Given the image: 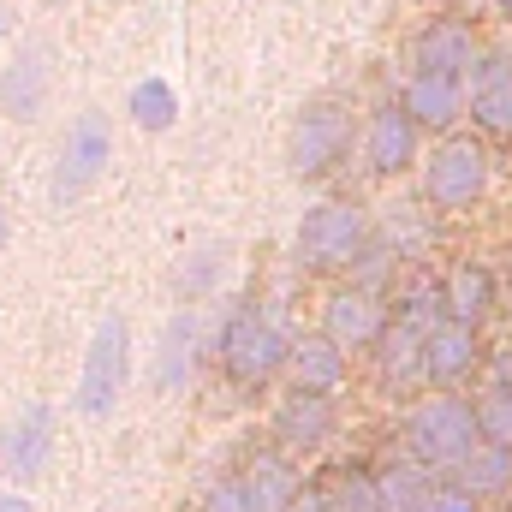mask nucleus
Returning a JSON list of instances; mask_svg holds the SVG:
<instances>
[{
	"label": "nucleus",
	"mask_w": 512,
	"mask_h": 512,
	"mask_svg": "<svg viewBox=\"0 0 512 512\" xmlns=\"http://www.w3.org/2000/svg\"><path fill=\"white\" fill-rule=\"evenodd\" d=\"M471 447H477V411H471L465 393H429L423 405H411V417H405V453L399 459L423 465L429 477H453Z\"/></svg>",
	"instance_id": "f257e3e1"
},
{
	"label": "nucleus",
	"mask_w": 512,
	"mask_h": 512,
	"mask_svg": "<svg viewBox=\"0 0 512 512\" xmlns=\"http://www.w3.org/2000/svg\"><path fill=\"white\" fill-rule=\"evenodd\" d=\"M286 346L292 340L280 334V322L256 298H245V304L227 310V322L215 334V364L233 387H262L274 370H286Z\"/></svg>",
	"instance_id": "f03ea898"
},
{
	"label": "nucleus",
	"mask_w": 512,
	"mask_h": 512,
	"mask_svg": "<svg viewBox=\"0 0 512 512\" xmlns=\"http://www.w3.org/2000/svg\"><path fill=\"white\" fill-rule=\"evenodd\" d=\"M370 209L364 203H316L304 221H298V239H292V251H298V268H310V274H340V268H352L358 256L370 251Z\"/></svg>",
	"instance_id": "7ed1b4c3"
},
{
	"label": "nucleus",
	"mask_w": 512,
	"mask_h": 512,
	"mask_svg": "<svg viewBox=\"0 0 512 512\" xmlns=\"http://www.w3.org/2000/svg\"><path fill=\"white\" fill-rule=\"evenodd\" d=\"M352 155V108L346 102H334V96H322V102H310L298 120H292V137H286V167H292V179H328L340 161Z\"/></svg>",
	"instance_id": "20e7f679"
},
{
	"label": "nucleus",
	"mask_w": 512,
	"mask_h": 512,
	"mask_svg": "<svg viewBox=\"0 0 512 512\" xmlns=\"http://www.w3.org/2000/svg\"><path fill=\"white\" fill-rule=\"evenodd\" d=\"M114 161V120L108 114H78L66 137H60V161H54V179H48V197L66 209V203H78L96 179H102V167Z\"/></svg>",
	"instance_id": "39448f33"
},
{
	"label": "nucleus",
	"mask_w": 512,
	"mask_h": 512,
	"mask_svg": "<svg viewBox=\"0 0 512 512\" xmlns=\"http://www.w3.org/2000/svg\"><path fill=\"white\" fill-rule=\"evenodd\" d=\"M131 376V328L126 316H102L96 334H90V352H84V376H78V411L84 417H108L126 393Z\"/></svg>",
	"instance_id": "423d86ee"
},
{
	"label": "nucleus",
	"mask_w": 512,
	"mask_h": 512,
	"mask_svg": "<svg viewBox=\"0 0 512 512\" xmlns=\"http://www.w3.org/2000/svg\"><path fill=\"white\" fill-rule=\"evenodd\" d=\"M483 191H489V155H483V143H471V137H441V149H435L429 167H423V197H429L435 209L459 215V209H471Z\"/></svg>",
	"instance_id": "0eeeda50"
},
{
	"label": "nucleus",
	"mask_w": 512,
	"mask_h": 512,
	"mask_svg": "<svg viewBox=\"0 0 512 512\" xmlns=\"http://www.w3.org/2000/svg\"><path fill=\"white\" fill-rule=\"evenodd\" d=\"M334 423H340V411H334L328 393L292 387V393L274 405V417H268V441H274L280 459H304V453H322V447L334 441Z\"/></svg>",
	"instance_id": "6e6552de"
},
{
	"label": "nucleus",
	"mask_w": 512,
	"mask_h": 512,
	"mask_svg": "<svg viewBox=\"0 0 512 512\" xmlns=\"http://www.w3.org/2000/svg\"><path fill=\"white\" fill-rule=\"evenodd\" d=\"M48 453H54V405L30 399V405H18V417L0 435V471L12 483H30L48 471Z\"/></svg>",
	"instance_id": "1a4fd4ad"
},
{
	"label": "nucleus",
	"mask_w": 512,
	"mask_h": 512,
	"mask_svg": "<svg viewBox=\"0 0 512 512\" xmlns=\"http://www.w3.org/2000/svg\"><path fill=\"white\" fill-rule=\"evenodd\" d=\"M465 120L489 137H512V54H477L465 72Z\"/></svg>",
	"instance_id": "9d476101"
},
{
	"label": "nucleus",
	"mask_w": 512,
	"mask_h": 512,
	"mask_svg": "<svg viewBox=\"0 0 512 512\" xmlns=\"http://www.w3.org/2000/svg\"><path fill=\"white\" fill-rule=\"evenodd\" d=\"M387 328V304L382 292H364V286H340L328 304H322V340L340 346V352H364L376 346Z\"/></svg>",
	"instance_id": "9b49d317"
},
{
	"label": "nucleus",
	"mask_w": 512,
	"mask_h": 512,
	"mask_svg": "<svg viewBox=\"0 0 512 512\" xmlns=\"http://www.w3.org/2000/svg\"><path fill=\"white\" fill-rule=\"evenodd\" d=\"M48 90H54V48H48L42 36H30V42L18 48V60L0 72V114L36 120L42 102H48Z\"/></svg>",
	"instance_id": "f8f14e48"
},
{
	"label": "nucleus",
	"mask_w": 512,
	"mask_h": 512,
	"mask_svg": "<svg viewBox=\"0 0 512 512\" xmlns=\"http://www.w3.org/2000/svg\"><path fill=\"white\" fill-rule=\"evenodd\" d=\"M399 114L423 131H447L465 120V78H435V72H411L405 90H399Z\"/></svg>",
	"instance_id": "ddd939ff"
},
{
	"label": "nucleus",
	"mask_w": 512,
	"mask_h": 512,
	"mask_svg": "<svg viewBox=\"0 0 512 512\" xmlns=\"http://www.w3.org/2000/svg\"><path fill=\"white\" fill-rule=\"evenodd\" d=\"M477 60V36L465 18H429L411 42V66L417 72H435V78H465Z\"/></svg>",
	"instance_id": "4468645a"
},
{
	"label": "nucleus",
	"mask_w": 512,
	"mask_h": 512,
	"mask_svg": "<svg viewBox=\"0 0 512 512\" xmlns=\"http://www.w3.org/2000/svg\"><path fill=\"white\" fill-rule=\"evenodd\" d=\"M203 352H209V328H203V316H197V310H179V316L161 328V352H155V387H161V393H179V387L197 376Z\"/></svg>",
	"instance_id": "2eb2a0df"
},
{
	"label": "nucleus",
	"mask_w": 512,
	"mask_h": 512,
	"mask_svg": "<svg viewBox=\"0 0 512 512\" xmlns=\"http://www.w3.org/2000/svg\"><path fill=\"white\" fill-rule=\"evenodd\" d=\"M477 364H483V352H477V334H471V328L435 322V328L423 334V382L435 387V393H459V382H465Z\"/></svg>",
	"instance_id": "dca6fc26"
},
{
	"label": "nucleus",
	"mask_w": 512,
	"mask_h": 512,
	"mask_svg": "<svg viewBox=\"0 0 512 512\" xmlns=\"http://www.w3.org/2000/svg\"><path fill=\"white\" fill-rule=\"evenodd\" d=\"M495 298H501V280L489 262H453V274L441 280V322L477 334V322L495 310Z\"/></svg>",
	"instance_id": "f3484780"
},
{
	"label": "nucleus",
	"mask_w": 512,
	"mask_h": 512,
	"mask_svg": "<svg viewBox=\"0 0 512 512\" xmlns=\"http://www.w3.org/2000/svg\"><path fill=\"white\" fill-rule=\"evenodd\" d=\"M417 143L423 137L399 114V102L370 108V120H364V161H370V173H405L417 161Z\"/></svg>",
	"instance_id": "a211bd4d"
},
{
	"label": "nucleus",
	"mask_w": 512,
	"mask_h": 512,
	"mask_svg": "<svg viewBox=\"0 0 512 512\" xmlns=\"http://www.w3.org/2000/svg\"><path fill=\"white\" fill-rule=\"evenodd\" d=\"M286 370H292V387H304V393H340L346 382V352L340 346H328L322 334H298L292 346H286Z\"/></svg>",
	"instance_id": "6ab92c4d"
},
{
	"label": "nucleus",
	"mask_w": 512,
	"mask_h": 512,
	"mask_svg": "<svg viewBox=\"0 0 512 512\" xmlns=\"http://www.w3.org/2000/svg\"><path fill=\"white\" fill-rule=\"evenodd\" d=\"M239 483H245V495H251L256 512H286V501L304 489V483H298V471H292V459H280L274 447H268V453H256L251 465L239 471Z\"/></svg>",
	"instance_id": "aec40b11"
},
{
	"label": "nucleus",
	"mask_w": 512,
	"mask_h": 512,
	"mask_svg": "<svg viewBox=\"0 0 512 512\" xmlns=\"http://www.w3.org/2000/svg\"><path fill=\"white\" fill-rule=\"evenodd\" d=\"M429 471L411 465V459H387L382 471H370V489H376V512H417L429 495Z\"/></svg>",
	"instance_id": "412c9836"
},
{
	"label": "nucleus",
	"mask_w": 512,
	"mask_h": 512,
	"mask_svg": "<svg viewBox=\"0 0 512 512\" xmlns=\"http://www.w3.org/2000/svg\"><path fill=\"white\" fill-rule=\"evenodd\" d=\"M453 483L471 495V501H489V495H507L512 489V453H501V447H471L465 453V465L453 471Z\"/></svg>",
	"instance_id": "4be33fe9"
},
{
	"label": "nucleus",
	"mask_w": 512,
	"mask_h": 512,
	"mask_svg": "<svg viewBox=\"0 0 512 512\" xmlns=\"http://www.w3.org/2000/svg\"><path fill=\"white\" fill-rule=\"evenodd\" d=\"M376 364H382V382L387 387L423 382V334H411V328H393V322H387L382 340H376Z\"/></svg>",
	"instance_id": "5701e85b"
},
{
	"label": "nucleus",
	"mask_w": 512,
	"mask_h": 512,
	"mask_svg": "<svg viewBox=\"0 0 512 512\" xmlns=\"http://www.w3.org/2000/svg\"><path fill=\"white\" fill-rule=\"evenodd\" d=\"M441 322V280H411V286H399V298H393V328H411V334H429Z\"/></svg>",
	"instance_id": "b1692460"
},
{
	"label": "nucleus",
	"mask_w": 512,
	"mask_h": 512,
	"mask_svg": "<svg viewBox=\"0 0 512 512\" xmlns=\"http://www.w3.org/2000/svg\"><path fill=\"white\" fill-rule=\"evenodd\" d=\"M221 274H227V251H221V245H197V251L179 262L173 286H179L185 304H197V298H209V292L221 286Z\"/></svg>",
	"instance_id": "393cba45"
},
{
	"label": "nucleus",
	"mask_w": 512,
	"mask_h": 512,
	"mask_svg": "<svg viewBox=\"0 0 512 512\" xmlns=\"http://www.w3.org/2000/svg\"><path fill=\"white\" fill-rule=\"evenodd\" d=\"M126 114H131L143 131H167L173 120H179V96H173V84H161V78H143V84H131Z\"/></svg>",
	"instance_id": "a878e982"
},
{
	"label": "nucleus",
	"mask_w": 512,
	"mask_h": 512,
	"mask_svg": "<svg viewBox=\"0 0 512 512\" xmlns=\"http://www.w3.org/2000/svg\"><path fill=\"white\" fill-rule=\"evenodd\" d=\"M471 411H477V441L512 453V382H495L483 399H471Z\"/></svg>",
	"instance_id": "bb28decb"
},
{
	"label": "nucleus",
	"mask_w": 512,
	"mask_h": 512,
	"mask_svg": "<svg viewBox=\"0 0 512 512\" xmlns=\"http://www.w3.org/2000/svg\"><path fill=\"white\" fill-rule=\"evenodd\" d=\"M197 512H256V507H251V495H245V483H239V477H215V483L203 489Z\"/></svg>",
	"instance_id": "cd10ccee"
},
{
	"label": "nucleus",
	"mask_w": 512,
	"mask_h": 512,
	"mask_svg": "<svg viewBox=\"0 0 512 512\" xmlns=\"http://www.w3.org/2000/svg\"><path fill=\"white\" fill-rule=\"evenodd\" d=\"M417 512H483V501H471V495H465V489H459L453 477H435Z\"/></svg>",
	"instance_id": "c85d7f7f"
},
{
	"label": "nucleus",
	"mask_w": 512,
	"mask_h": 512,
	"mask_svg": "<svg viewBox=\"0 0 512 512\" xmlns=\"http://www.w3.org/2000/svg\"><path fill=\"white\" fill-rule=\"evenodd\" d=\"M286 512H328V495H322L316 483H304V489H298V495L286 501Z\"/></svg>",
	"instance_id": "c756f323"
},
{
	"label": "nucleus",
	"mask_w": 512,
	"mask_h": 512,
	"mask_svg": "<svg viewBox=\"0 0 512 512\" xmlns=\"http://www.w3.org/2000/svg\"><path fill=\"white\" fill-rule=\"evenodd\" d=\"M0 512H36V507H30V495H18V489H6V495H0Z\"/></svg>",
	"instance_id": "7c9ffc66"
},
{
	"label": "nucleus",
	"mask_w": 512,
	"mask_h": 512,
	"mask_svg": "<svg viewBox=\"0 0 512 512\" xmlns=\"http://www.w3.org/2000/svg\"><path fill=\"white\" fill-rule=\"evenodd\" d=\"M6 30H12V12H6V6H0V36H6Z\"/></svg>",
	"instance_id": "2f4dec72"
},
{
	"label": "nucleus",
	"mask_w": 512,
	"mask_h": 512,
	"mask_svg": "<svg viewBox=\"0 0 512 512\" xmlns=\"http://www.w3.org/2000/svg\"><path fill=\"white\" fill-rule=\"evenodd\" d=\"M0 245H6V209H0Z\"/></svg>",
	"instance_id": "473e14b6"
},
{
	"label": "nucleus",
	"mask_w": 512,
	"mask_h": 512,
	"mask_svg": "<svg viewBox=\"0 0 512 512\" xmlns=\"http://www.w3.org/2000/svg\"><path fill=\"white\" fill-rule=\"evenodd\" d=\"M495 6H501V12H512V0H495Z\"/></svg>",
	"instance_id": "72a5a7b5"
}]
</instances>
